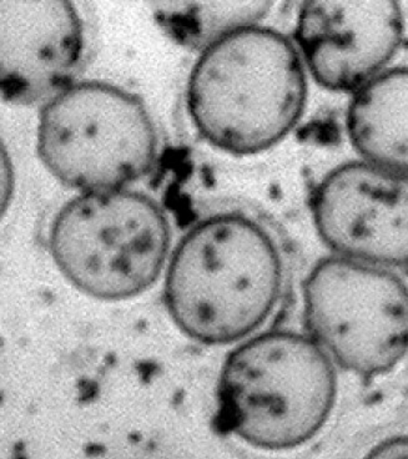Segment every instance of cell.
I'll use <instances>...</instances> for the list:
<instances>
[{"instance_id":"cell-12","label":"cell","mask_w":408,"mask_h":459,"mask_svg":"<svg viewBox=\"0 0 408 459\" xmlns=\"http://www.w3.org/2000/svg\"><path fill=\"white\" fill-rule=\"evenodd\" d=\"M362 459H408V436L392 437L378 443Z\"/></svg>"},{"instance_id":"cell-9","label":"cell","mask_w":408,"mask_h":459,"mask_svg":"<svg viewBox=\"0 0 408 459\" xmlns=\"http://www.w3.org/2000/svg\"><path fill=\"white\" fill-rule=\"evenodd\" d=\"M2 95L14 104L49 100L81 65V15L65 0H2Z\"/></svg>"},{"instance_id":"cell-6","label":"cell","mask_w":408,"mask_h":459,"mask_svg":"<svg viewBox=\"0 0 408 459\" xmlns=\"http://www.w3.org/2000/svg\"><path fill=\"white\" fill-rule=\"evenodd\" d=\"M304 308L312 339L347 371L384 375L408 353V287L390 269L325 258L306 279Z\"/></svg>"},{"instance_id":"cell-2","label":"cell","mask_w":408,"mask_h":459,"mask_svg":"<svg viewBox=\"0 0 408 459\" xmlns=\"http://www.w3.org/2000/svg\"><path fill=\"white\" fill-rule=\"evenodd\" d=\"M308 82L298 47L276 29H238L202 50L187 88L199 135L231 155L273 148L304 113Z\"/></svg>"},{"instance_id":"cell-10","label":"cell","mask_w":408,"mask_h":459,"mask_svg":"<svg viewBox=\"0 0 408 459\" xmlns=\"http://www.w3.org/2000/svg\"><path fill=\"white\" fill-rule=\"evenodd\" d=\"M347 134L363 160L408 174V68L385 70L352 94Z\"/></svg>"},{"instance_id":"cell-4","label":"cell","mask_w":408,"mask_h":459,"mask_svg":"<svg viewBox=\"0 0 408 459\" xmlns=\"http://www.w3.org/2000/svg\"><path fill=\"white\" fill-rule=\"evenodd\" d=\"M170 245L162 207L126 187L79 194L64 204L49 230L60 273L100 301H126L148 291L161 276Z\"/></svg>"},{"instance_id":"cell-3","label":"cell","mask_w":408,"mask_h":459,"mask_svg":"<svg viewBox=\"0 0 408 459\" xmlns=\"http://www.w3.org/2000/svg\"><path fill=\"white\" fill-rule=\"evenodd\" d=\"M336 396L333 359L317 341L289 331L265 333L226 357L219 425L261 451H291L324 429Z\"/></svg>"},{"instance_id":"cell-8","label":"cell","mask_w":408,"mask_h":459,"mask_svg":"<svg viewBox=\"0 0 408 459\" xmlns=\"http://www.w3.org/2000/svg\"><path fill=\"white\" fill-rule=\"evenodd\" d=\"M404 34L395 2H308L299 8L296 47L312 78L328 91H357L387 70Z\"/></svg>"},{"instance_id":"cell-11","label":"cell","mask_w":408,"mask_h":459,"mask_svg":"<svg viewBox=\"0 0 408 459\" xmlns=\"http://www.w3.org/2000/svg\"><path fill=\"white\" fill-rule=\"evenodd\" d=\"M270 2L156 3L158 23L175 40L203 50L238 29L257 24L269 13Z\"/></svg>"},{"instance_id":"cell-7","label":"cell","mask_w":408,"mask_h":459,"mask_svg":"<svg viewBox=\"0 0 408 459\" xmlns=\"http://www.w3.org/2000/svg\"><path fill=\"white\" fill-rule=\"evenodd\" d=\"M311 213L337 256L408 266V174L365 160L340 165L314 190Z\"/></svg>"},{"instance_id":"cell-1","label":"cell","mask_w":408,"mask_h":459,"mask_svg":"<svg viewBox=\"0 0 408 459\" xmlns=\"http://www.w3.org/2000/svg\"><path fill=\"white\" fill-rule=\"evenodd\" d=\"M282 283V255L269 232L244 213L219 212L178 242L165 273L164 301L181 333L222 346L263 326Z\"/></svg>"},{"instance_id":"cell-5","label":"cell","mask_w":408,"mask_h":459,"mask_svg":"<svg viewBox=\"0 0 408 459\" xmlns=\"http://www.w3.org/2000/svg\"><path fill=\"white\" fill-rule=\"evenodd\" d=\"M158 149L144 101L111 82H72L41 109V161L60 183L82 193L121 189L144 178Z\"/></svg>"}]
</instances>
